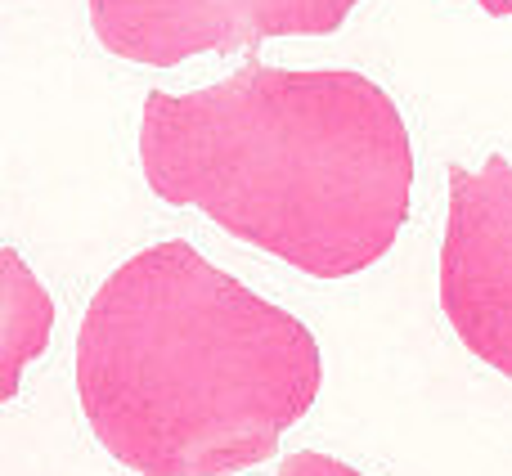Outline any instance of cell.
Listing matches in <instances>:
<instances>
[{
    "mask_svg": "<svg viewBox=\"0 0 512 476\" xmlns=\"http://www.w3.org/2000/svg\"><path fill=\"white\" fill-rule=\"evenodd\" d=\"M140 167L162 203L198 207L315 279L382 261L414 189L405 117L378 81L288 72L256 54L221 86L149 90Z\"/></svg>",
    "mask_w": 512,
    "mask_h": 476,
    "instance_id": "6da1fadb",
    "label": "cell"
},
{
    "mask_svg": "<svg viewBox=\"0 0 512 476\" xmlns=\"http://www.w3.org/2000/svg\"><path fill=\"white\" fill-rule=\"evenodd\" d=\"M319 382L315 333L180 238L117 265L77 333L86 423L140 476L256 468L306 418Z\"/></svg>",
    "mask_w": 512,
    "mask_h": 476,
    "instance_id": "7a4b0ae2",
    "label": "cell"
},
{
    "mask_svg": "<svg viewBox=\"0 0 512 476\" xmlns=\"http://www.w3.org/2000/svg\"><path fill=\"white\" fill-rule=\"evenodd\" d=\"M441 310L477 360L512 378V167H450V221L441 243Z\"/></svg>",
    "mask_w": 512,
    "mask_h": 476,
    "instance_id": "3957f363",
    "label": "cell"
},
{
    "mask_svg": "<svg viewBox=\"0 0 512 476\" xmlns=\"http://www.w3.org/2000/svg\"><path fill=\"white\" fill-rule=\"evenodd\" d=\"M360 0H90V27L117 59L176 68L194 54H256L270 36H333Z\"/></svg>",
    "mask_w": 512,
    "mask_h": 476,
    "instance_id": "277c9868",
    "label": "cell"
},
{
    "mask_svg": "<svg viewBox=\"0 0 512 476\" xmlns=\"http://www.w3.org/2000/svg\"><path fill=\"white\" fill-rule=\"evenodd\" d=\"M279 476H364V472L346 468V463L333 459V454L301 450V454H288V459L279 463Z\"/></svg>",
    "mask_w": 512,
    "mask_h": 476,
    "instance_id": "5b68a950",
    "label": "cell"
},
{
    "mask_svg": "<svg viewBox=\"0 0 512 476\" xmlns=\"http://www.w3.org/2000/svg\"><path fill=\"white\" fill-rule=\"evenodd\" d=\"M486 14H495V18H504V14H512V0H477Z\"/></svg>",
    "mask_w": 512,
    "mask_h": 476,
    "instance_id": "8992f818",
    "label": "cell"
}]
</instances>
